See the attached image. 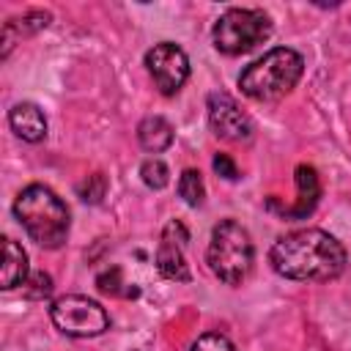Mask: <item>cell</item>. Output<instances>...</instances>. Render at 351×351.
I'll return each instance as SVG.
<instances>
[{
    "instance_id": "cell-9",
    "label": "cell",
    "mask_w": 351,
    "mask_h": 351,
    "mask_svg": "<svg viewBox=\"0 0 351 351\" xmlns=\"http://www.w3.org/2000/svg\"><path fill=\"white\" fill-rule=\"evenodd\" d=\"M186 241H189L186 228L178 219H170L162 230V241H159V250H156V269L165 280H173V282H189L192 280L189 263L184 258V244Z\"/></svg>"
},
{
    "instance_id": "cell-5",
    "label": "cell",
    "mask_w": 351,
    "mask_h": 351,
    "mask_svg": "<svg viewBox=\"0 0 351 351\" xmlns=\"http://www.w3.org/2000/svg\"><path fill=\"white\" fill-rule=\"evenodd\" d=\"M271 36V19L261 8H228L211 30V41L225 55H241Z\"/></svg>"
},
{
    "instance_id": "cell-1",
    "label": "cell",
    "mask_w": 351,
    "mask_h": 351,
    "mask_svg": "<svg viewBox=\"0 0 351 351\" xmlns=\"http://www.w3.org/2000/svg\"><path fill=\"white\" fill-rule=\"evenodd\" d=\"M269 263L285 280L326 282L343 274L346 247L321 228H304L280 236L269 250Z\"/></svg>"
},
{
    "instance_id": "cell-18",
    "label": "cell",
    "mask_w": 351,
    "mask_h": 351,
    "mask_svg": "<svg viewBox=\"0 0 351 351\" xmlns=\"http://www.w3.org/2000/svg\"><path fill=\"white\" fill-rule=\"evenodd\" d=\"M25 285H27V288H25V293H27L30 299H44V296H49V293H52V277H49V274H44V271H36Z\"/></svg>"
},
{
    "instance_id": "cell-15",
    "label": "cell",
    "mask_w": 351,
    "mask_h": 351,
    "mask_svg": "<svg viewBox=\"0 0 351 351\" xmlns=\"http://www.w3.org/2000/svg\"><path fill=\"white\" fill-rule=\"evenodd\" d=\"M140 178L151 189H165L167 181H170V170H167V165L162 159H145L140 165Z\"/></svg>"
},
{
    "instance_id": "cell-17",
    "label": "cell",
    "mask_w": 351,
    "mask_h": 351,
    "mask_svg": "<svg viewBox=\"0 0 351 351\" xmlns=\"http://www.w3.org/2000/svg\"><path fill=\"white\" fill-rule=\"evenodd\" d=\"M104 189H107L104 176H101V173H93V176H88V181L80 184V197H82L85 203H99V200L104 197Z\"/></svg>"
},
{
    "instance_id": "cell-13",
    "label": "cell",
    "mask_w": 351,
    "mask_h": 351,
    "mask_svg": "<svg viewBox=\"0 0 351 351\" xmlns=\"http://www.w3.org/2000/svg\"><path fill=\"white\" fill-rule=\"evenodd\" d=\"M137 137H140V145L151 154H159L165 148H170L173 143V126L162 118V115H148L140 121L137 126Z\"/></svg>"
},
{
    "instance_id": "cell-14",
    "label": "cell",
    "mask_w": 351,
    "mask_h": 351,
    "mask_svg": "<svg viewBox=\"0 0 351 351\" xmlns=\"http://www.w3.org/2000/svg\"><path fill=\"white\" fill-rule=\"evenodd\" d=\"M178 195L184 197L186 206H200L203 197H206V186H203V178L197 170H184L181 178H178Z\"/></svg>"
},
{
    "instance_id": "cell-7",
    "label": "cell",
    "mask_w": 351,
    "mask_h": 351,
    "mask_svg": "<svg viewBox=\"0 0 351 351\" xmlns=\"http://www.w3.org/2000/svg\"><path fill=\"white\" fill-rule=\"evenodd\" d=\"M145 69L154 77L159 93L173 96V93L181 90V85L189 77V58L178 44L162 41V44H154L145 52Z\"/></svg>"
},
{
    "instance_id": "cell-19",
    "label": "cell",
    "mask_w": 351,
    "mask_h": 351,
    "mask_svg": "<svg viewBox=\"0 0 351 351\" xmlns=\"http://www.w3.org/2000/svg\"><path fill=\"white\" fill-rule=\"evenodd\" d=\"M214 170H217V176H222L225 181H236V178H239V170H236V165H233V159H230L228 154H217V156H214Z\"/></svg>"
},
{
    "instance_id": "cell-10",
    "label": "cell",
    "mask_w": 351,
    "mask_h": 351,
    "mask_svg": "<svg viewBox=\"0 0 351 351\" xmlns=\"http://www.w3.org/2000/svg\"><path fill=\"white\" fill-rule=\"evenodd\" d=\"M296 192H299L296 203L280 208V214L288 217V219H304V217H310L313 208L318 206L321 181H318L315 167H310V165H299V167H296Z\"/></svg>"
},
{
    "instance_id": "cell-20",
    "label": "cell",
    "mask_w": 351,
    "mask_h": 351,
    "mask_svg": "<svg viewBox=\"0 0 351 351\" xmlns=\"http://www.w3.org/2000/svg\"><path fill=\"white\" fill-rule=\"evenodd\" d=\"M96 285H99V291H104V293H121V271H118V269H110V271L99 274Z\"/></svg>"
},
{
    "instance_id": "cell-4",
    "label": "cell",
    "mask_w": 351,
    "mask_h": 351,
    "mask_svg": "<svg viewBox=\"0 0 351 351\" xmlns=\"http://www.w3.org/2000/svg\"><path fill=\"white\" fill-rule=\"evenodd\" d=\"M255 261V247L247 233L236 219H222L211 230V241L206 250V263L217 280L225 285H241L252 269Z\"/></svg>"
},
{
    "instance_id": "cell-12",
    "label": "cell",
    "mask_w": 351,
    "mask_h": 351,
    "mask_svg": "<svg viewBox=\"0 0 351 351\" xmlns=\"http://www.w3.org/2000/svg\"><path fill=\"white\" fill-rule=\"evenodd\" d=\"M27 282V252L14 241V239H3V271H0V285L5 291L25 285Z\"/></svg>"
},
{
    "instance_id": "cell-2",
    "label": "cell",
    "mask_w": 351,
    "mask_h": 351,
    "mask_svg": "<svg viewBox=\"0 0 351 351\" xmlns=\"http://www.w3.org/2000/svg\"><path fill=\"white\" fill-rule=\"evenodd\" d=\"M14 217L38 247L58 250L69 236V208L44 184H30L16 195Z\"/></svg>"
},
{
    "instance_id": "cell-8",
    "label": "cell",
    "mask_w": 351,
    "mask_h": 351,
    "mask_svg": "<svg viewBox=\"0 0 351 351\" xmlns=\"http://www.w3.org/2000/svg\"><path fill=\"white\" fill-rule=\"evenodd\" d=\"M206 110H208V126L219 140L244 143L252 137V121L247 118V112L236 104L230 93H222V90L208 93Z\"/></svg>"
},
{
    "instance_id": "cell-16",
    "label": "cell",
    "mask_w": 351,
    "mask_h": 351,
    "mask_svg": "<svg viewBox=\"0 0 351 351\" xmlns=\"http://www.w3.org/2000/svg\"><path fill=\"white\" fill-rule=\"evenodd\" d=\"M192 351H239L225 335L219 332H208V335H200L192 346Z\"/></svg>"
},
{
    "instance_id": "cell-6",
    "label": "cell",
    "mask_w": 351,
    "mask_h": 351,
    "mask_svg": "<svg viewBox=\"0 0 351 351\" xmlns=\"http://www.w3.org/2000/svg\"><path fill=\"white\" fill-rule=\"evenodd\" d=\"M49 318L69 337H96L110 326L104 307L88 296H80V293L58 296L49 304Z\"/></svg>"
},
{
    "instance_id": "cell-11",
    "label": "cell",
    "mask_w": 351,
    "mask_h": 351,
    "mask_svg": "<svg viewBox=\"0 0 351 351\" xmlns=\"http://www.w3.org/2000/svg\"><path fill=\"white\" fill-rule=\"evenodd\" d=\"M8 123H11L14 134L22 137L25 143H38L47 134V118H44L41 107L33 104V101L14 104L11 112H8Z\"/></svg>"
},
{
    "instance_id": "cell-3",
    "label": "cell",
    "mask_w": 351,
    "mask_h": 351,
    "mask_svg": "<svg viewBox=\"0 0 351 351\" xmlns=\"http://www.w3.org/2000/svg\"><path fill=\"white\" fill-rule=\"evenodd\" d=\"M302 71L304 60L296 49L274 47L239 74V88L255 101H277L296 88Z\"/></svg>"
}]
</instances>
